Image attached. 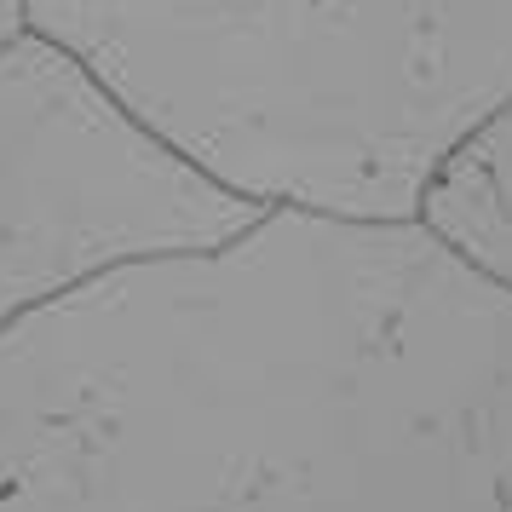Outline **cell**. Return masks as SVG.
Instances as JSON below:
<instances>
[{"mask_svg":"<svg viewBox=\"0 0 512 512\" xmlns=\"http://www.w3.org/2000/svg\"><path fill=\"white\" fill-rule=\"evenodd\" d=\"M0 512H512V294L265 208L0 328Z\"/></svg>","mask_w":512,"mask_h":512,"instance_id":"obj_1","label":"cell"},{"mask_svg":"<svg viewBox=\"0 0 512 512\" xmlns=\"http://www.w3.org/2000/svg\"><path fill=\"white\" fill-rule=\"evenodd\" d=\"M29 29L225 190L334 219H415L512 98V0H29Z\"/></svg>","mask_w":512,"mask_h":512,"instance_id":"obj_2","label":"cell"},{"mask_svg":"<svg viewBox=\"0 0 512 512\" xmlns=\"http://www.w3.org/2000/svg\"><path fill=\"white\" fill-rule=\"evenodd\" d=\"M259 219L47 35L0 52V328L127 265L213 254Z\"/></svg>","mask_w":512,"mask_h":512,"instance_id":"obj_3","label":"cell"},{"mask_svg":"<svg viewBox=\"0 0 512 512\" xmlns=\"http://www.w3.org/2000/svg\"><path fill=\"white\" fill-rule=\"evenodd\" d=\"M415 225L472 277L512 294V98L443 150L420 185Z\"/></svg>","mask_w":512,"mask_h":512,"instance_id":"obj_4","label":"cell"},{"mask_svg":"<svg viewBox=\"0 0 512 512\" xmlns=\"http://www.w3.org/2000/svg\"><path fill=\"white\" fill-rule=\"evenodd\" d=\"M29 35V0H0V52Z\"/></svg>","mask_w":512,"mask_h":512,"instance_id":"obj_5","label":"cell"}]
</instances>
